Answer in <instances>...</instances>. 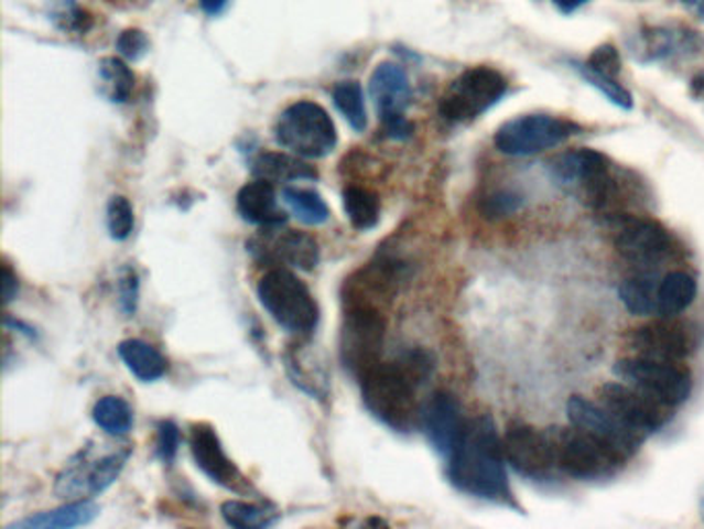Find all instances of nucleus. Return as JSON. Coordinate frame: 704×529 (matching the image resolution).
I'll return each mask as SVG.
<instances>
[{"instance_id": "obj_1", "label": "nucleus", "mask_w": 704, "mask_h": 529, "mask_svg": "<svg viewBox=\"0 0 704 529\" xmlns=\"http://www.w3.org/2000/svg\"><path fill=\"white\" fill-rule=\"evenodd\" d=\"M550 172L560 188L581 198L609 226L622 215L632 214L630 209L640 203L642 186L632 172L614 164L595 149H574L557 155Z\"/></svg>"}, {"instance_id": "obj_2", "label": "nucleus", "mask_w": 704, "mask_h": 529, "mask_svg": "<svg viewBox=\"0 0 704 529\" xmlns=\"http://www.w3.org/2000/svg\"><path fill=\"white\" fill-rule=\"evenodd\" d=\"M434 373V358L426 349H410L399 360L372 366L360 379L361 399L368 412L394 432L420 427V389Z\"/></svg>"}, {"instance_id": "obj_3", "label": "nucleus", "mask_w": 704, "mask_h": 529, "mask_svg": "<svg viewBox=\"0 0 704 529\" xmlns=\"http://www.w3.org/2000/svg\"><path fill=\"white\" fill-rule=\"evenodd\" d=\"M448 479L465 495L512 505L502 439L490 415L467 420L459 443L446 457Z\"/></svg>"}, {"instance_id": "obj_4", "label": "nucleus", "mask_w": 704, "mask_h": 529, "mask_svg": "<svg viewBox=\"0 0 704 529\" xmlns=\"http://www.w3.org/2000/svg\"><path fill=\"white\" fill-rule=\"evenodd\" d=\"M550 436L557 472L574 479L595 482L614 478L630 460V455L620 446L611 445L573 424L568 429H550Z\"/></svg>"}, {"instance_id": "obj_5", "label": "nucleus", "mask_w": 704, "mask_h": 529, "mask_svg": "<svg viewBox=\"0 0 704 529\" xmlns=\"http://www.w3.org/2000/svg\"><path fill=\"white\" fill-rule=\"evenodd\" d=\"M257 294L262 309L290 335L311 337L318 327V302L312 296L311 288L290 269H269L257 285Z\"/></svg>"}, {"instance_id": "obj_6", "label": "nucleus", "mask_w": 704, "mask_h": 529, "mask_svg": "<svg viewBox=\"0 0 704 529\" xmlns=\"http://www.w3.org/2000/svg\"><path fill=\"white\" fill-rule=\"evenodd\" d=\"M99 446L101 445L89 443L66 462L54 482V495L66 500L94 498L108 490L116 479L120 478L124 465L131 457V446L108 449L110 445H104L101 453Z\"/></svg>"}, {"instance_id": "obj_7", "label": "nucleus", "mask_w": 704, "mask_h": 529, "mask_svg": "<svg viewBox=\"0 0 704 529\" xmlns=\"http://www.w3.org/2000/svg\"><path fill=\"white\" fill-rule=\"evenodd\" d=\"M387 333L385 309L366 302H344L339 354L345 370L360 380L380 363Z\"/></svg>"}, {"instance_id": "obj_8", "label": "nucleus", "mask_w": 704, "mask_h": 529, "mask_svg": "<svg viewBox=\"0 0 704 529\" xmlns=\"http://www.w3.org/2000/svg\"><path fill=\"white\" fill-rule=\"evenodd\" d=\"M275 141L306 160H321L337 148V129L327 110L314 101H295L275 122Z\"/></svg>"}, {"instance_id": "obj_9", "label": "nucleus", "mask_w": 704, "mask_h": 529, "mask_svg": "<svg viewBox=\"0 0 704 529\" xmlns=\"http://www.w3.org/2000/svg\"><path fill=\"white\" fill-rule=\"evenodd\" d=\"M614 247L624 261L640 269H657L675 261L684 248L661 222L647 215L628 214L614 224Z\"/></svg>"}, {"instance_id": "obj_10", "label": "nucleus", "mask_w": 704, "mask_h": 529, "mask_svg": "<svg viewBox=\"0 0 704 529\" xmlns=\"http://www.w3.org/2000/svg\"><path fill=\"white\" fill-rule=\"evenodd\" d=\"M502 73L490 66H474L446 87L438 112L451 125H465L488 112L507 94Z\"/></svg>"}, {"instance_id": "obj_11", "label": "nucleus", "mask_w": 704, "mask_h": 529, "mask_svg": "<svg viewBox=\"0 0 704 529\" xmlns=\"http://www.w3.org/2000/svg\"><path fill=\"white\" fill-rule=\"evenodd\" d=\"M614 375L624 382L663 401L670 408L682 406L694 387L692 373L686 364L675 363V360H657V358H647L637 354L614 364Z\"/></svg>"}, {"instance_id": "obj_12", "label": "nucleus", "mask_w": 704, "mask_h": 529, "mask_svg": "<svg viewBox=\"0 0 704 529\" xmlns=\"http://www.w3.org/2000/svg\"><path fill=\"white\" fill-rule=\"evenodd\" d=\"M581 131V125L560 116H519L508 120L496 131L494 145L505 155L527 158L545 149L557 148Z\"/></svg>"}, {"instance_id": "obj_13", "label": "nucleus", "mask_w": 704, "mask_h": 529, "mask_svg": "<svg viewBox=\"0 0 704 529\" xmlns=\"http://www.w3.org/2000/svg\"><path fill=\"white\" fill-rule=\"evenodd\" d=\"M626 346L637 356L684 363L698 349V330L678 316H659L628 331Z\"/></svg>"}, {"instance_id": "obj_14", "label": "nucleus", "mask_w": 704, "mask_h": 529, "mask_svg": "<svg viewBox=\"0 0 704 529\" xmlns=\"http://www.w3.org/2000/svg\"><path fill=\"white\" fill-rule=\"evenodd\" d=\"M597 401L640 436L656 434L672 420V408L628 382H604L597 389Z\"/></svg>"}, {"instance_id": "obj_15", "label": "nucleus", "mask_w": 704, "mask_h": 529, "mask_svg": "<svg viewBox=\"0 0 704 529\" xmlns=\"http://www.w3.org/2000/svg\"><path fill=\"white\" fill-rule=\"evenodd\" d=\"M246 250L254 261L271 269L285 267L297 271H314L321 263V247L306 231L288 230L281 226L262 228L261 234L246 242Z\"/></svg>"}, {"instance_id": "obj_16", "label": "nucleus", "mask_w": 704, "mask_h": 529, "mask_svg": "<svg viewBox=\"0 0 704 529\" xmlns=\"http://www.w3.org/2000/svg\"><path fill=\"white\" fill-rule=\"evenodd\" d=\"M502 446L508 465L519 476L545 482L557 474L550 430H538L524 422H510L502 436Z\"/></svg>"}, {"instance_id": "obj_17", "label": "nucleus", "mask_w": 704, "mask_h": 529, "mask_svg": "<svg viewBox=\"0 0 704 529\" xmlns=\"http://www.w3.org/2000/svg\"><path fill=\"white\" fill-rule=\"evenodd\" d=\"M188 443H191L193 460L207 478L238 495L250 490V482L238 469V465L228 457L224 443L212 424H205V422L193 424Z\"/></svg>"}, {"instance_id": "obj_18", "label": "nucleus", "mask_w": 704, "mask_h": 529, "mask_svg": "<svg viewBox=\"0 0 704 529\" xmlns=\"http://www.w3.org/2000/svg\"><path fill=\"white\" fill-rule=\"evenodd\" d=\"M566 413L576 429L587 430L591 434L604 439L611 445L620 446L630 457L645 443V436L628 429L614 413L606 410L599 401H591L583 396H573L566 403Z\"/></svg>"}, {"instance_id": "obj_19", "label": "nucleus", "mask_w": 704, "mask_h": 529, "mask_svg": "<svg viewBox=\"0 0 704 529\" xmlns=\"http://www.w3.org/2000/svg\"><path fill=\"white\" fill-rule=\"evenodd\" d=\"M465 424L467 420L463 418L459 399L448 391H434L422 403L420 429L424 430L427 443L443 457L453 453Z\"/></svg>"}, {"instance_id": "obj_20", "label": "nucleus", "mask_w": 704, "mask_h": 529, "mask_svg": "<svg viewBox=\"0 0 704 529\" xmlns=\"http://www.w3.org/2000/svg\"><path fill=\"white\" fill-rule=\"evenodd\" d=\"M703 44L701 35L689 28H651L639 33V42L632 46V54L639 56L642 63H653L696 54Z\"/></svg>"}, {"instance_id": "obj_21", "label": "nucleus", "mask_w": 704, "mask_h": 529, "mask_svg": "<svg viewBox=\"0 0 704 529\" xmlns=\"http://www.w3.org/2000/svg\"><path fill=\"white\" fill-rule=\"evenodd\" d=\"M370 96L380 118L405 115L411 101L408 73L394 63H380L370 77Z\"/></svg>"}, {"instance_id": "obj_22", "label": "nucleus", "mask_w": 704, "mask_h": 529, "mask_svg": "<svg viewBox=\"0 0 704 529\" xmlns=\"http://www.w3.org/2000/svg\"><path fill=\"white\" fill-rule=\"evenodd\" d=\"M236 207L245 222L261 228L283 226L288 222V214L279 207L273 182L262 181V179L246 182L245 186L238 191Z\"/></svg>"}, {"instance_id": "obj_23", "label": "nucleus", "mask_w": 704, "mask_h": 529, "mask_svg": "<svg viewBox=\"0 0 704 529\" xmlns=\"http://www.w3.org/2000/svg\"><path fill=\"white\" fill-rule=\"evenodd\" d=\"M250 172L254 174V179H262V181L273 182V184L275 182L290 184V182L316 181L318 179V172L311 164L302 162L300 155L281 153V151L259 153L250 164Z\"/></svg>"}, {"instance_id": "obj_24", "label": "nucleus", "mask_w": 704, "mask_h": 529, "mask_svg": "<svg viewBox=\"0 0 704 529\" xmlns=\"http://www.w3.org/2000/svg\"><path fill=\"white\" fill-rule=\"evenodd\" d=\"M99 515V507L91 498L83 500H68L63 507L54 511L30 515L17 523H11L9 529H71L91 523Z\"/></svg>"}, {"instance_id": "obj_25", "label": "nucleus", "mask_w": 704, "mask_h": 529, "mask_svg": "<svg viewBox=\"0 0 704 529\" xmlns=\"http://www.w3.org/2000/svg\"><path fill=\"white\" fill-rule=\"evenodd\" d=\"M661 280L657 269H640L637 267L635 273L626 276L618 285V298L622 300L624 306L637 316H649L657 314V296H659V285Z\"/></svg>"}, {"instance_id": "obj_26", "label": "nucleus", "mask_w": 704, "mask_h": 529, "mask_svg": "<svg viewBox=\"0 0 704 529\" xmlns=\"http://www.w3.org/2000/svg\"><path fill=\"white\" fill-rule=\"evenodd\" d=\"M118 356L132 375L143 382H155L167 373V360L158 347L143 339H124L118 344Z\"/></svg>"}, {"instance_id": "obj_27", "label": "nucleus", "mask_w": 704, "mask_h": 529, "mask_svg": "<svg viewBox=\"0 0 704 529\" xmlns=\"http://www.w3.org/2000/svg\"><path fill=\"white\" fill-rule=\"evenodd\" d=\"M698 292L696 280L686 271H670L659 285L657 296V314L659 316H678L690 309Z\"/></svg>"}, {"instance_id": "obj_28", "label": "nucleus", "mask_w": 704, "mask_h": 529, "mask_svg": "<svg viewBox=\"0 0 704 529\" xmlns=\"http://www.w3.org/2000/svg\"><path fill=\"white\" fill-rule=\"evenodd\" d=\"M99 91L112 104H124L134 89V73L116 56L101 58L98 65Z\"/></svg>"}, {"instance_id": "obj_29", "label": "nucleus", "mask_w": 704, "mask_h": 529, "mask_svg": "<svg viewBox=\"0 0 704 529\" xmlns=\"http://www.w3.org/2000/svg\"><path fill=\"white\" fill-rule=\"evenodd\" d=\"M344 212L356 230H372L380 222V198L375 191L351 184L344 191Z\"/></svg>"}, {"instance_id": "obj_30", "label": "nucleus", "mask_w": 704, "mask_h": 529, "mask_svg": "<svg viewBox=\"0 0 704 529\" xmlns=\"http://www.w3.org/2000/svg\"><path fill=\"white\" fill-rule=\"evenodd\" d=\"M224 521L236 529H264L275 526L279 511L271 505L246 503V500H226L221 505Z\"/></svg>"}, {"instance_id": "obj_31", "label": "nucleus", "mask_w": 704, "mask_h": 529, "mask_svg": "<svg viewBox=\"0 0 704 529\" xmlns=\"http://www.w3.org/2000/svg\"><path fill=\"white\" fill-rule=\"evenodd\" d=\"M283 201L292 209V214L306 226H323L331 217L327 201L314 188L302 186H283Z\"/></svg>"}, {"instance_id": "obj_32", "label": "nucleus", "mask_w": 704, "mask_h": 529, "mask_svg": "<svg viewBox=\"0 0 704 529\" xmlns=\"http://www.w3.org/2000/svg\"><path fill=\"white\" fill-rule=\"evenodd\" d=\"M91 415H94V422L98 424L99 429L115 439L127 436L134 424V413H132L129 401L118 396L101 397L94 406Z\"/></svg>"}, {"instance_id": "obj_33", "label": "nucleus", "mask_w": 704, "mask_h": 529, "mask_svg": "<svg viewBox=\"0 0 704 529\" xmlns=\"http://www.w3.org/2000/svg\"><path fill=\"white\" fill-rule=\"evenodd\" d=\"M333 104L345 116L354 131H366L368 115L364 104V89L358 82H339L333 87Z\"/></svg>"}, {"instance_id": "obj_34", "label": "nucleus", "mask_w": 704, "mask_h": 529, "mask_svg": "<svg viewBox=\"0 0 704 529\" xmlns=\"http://www.w3.org/2000/svg\"><path fill=\"white\" fill-rule=\"evenodd\" d=\"M48 19L56 30L65 33L89 32L94 25V19L77 0H50Z\"/></svg>"}, {"instance_id": "obj_35", "label": "nucleus", "mask_w": 704, "mask_h": 529, "mask_svg": "<svg viewBox=\"0 0 704 529\" xmlns=\"http://www.w3.org/2000/svg\"><path fill=\"white\" fill-rule=\"evenodd\" d=\"M574 71L583 77V82L589 83L591 87H595L602 96H606L614 106L630 110L635 106L632 94L624 87L622 83H618V77H609L595 68H591L587 63H573Z\"/></svg>"}, {"instance_id": "obj_36", "label": "nucleus", "mask_w": 704, "mask_h": 529, "mask_svg": "<svg viewBox=\"0 0 704 529\" xmlns=\"http://www.w3.org/2000/svg\"><path fill=\"white\" fill-rule=\"evenodd\" d=\"M106 222H108V231L112 236V240H127L134 228V212H132L131 201L122 195H116L110 198L108 209H106Z\"/></svg>"}, {"instance_id": "obj_37", "label": "nucleus", "mask_w": 704, "mask_h": 529, "mask_svg": "<svg viewBox=\"0 0 704 529\" xmlns=\"http://www.w3.org/2000/svg\"><path fill=\"white\" fill-rule=\"evenodd\" d=\"M521 205H523V197L519 193L510 188H498L481 198V214L490 219H500L519 212Z\"/></svg>"}, {"instance_id": "obj_38", "label": "nucleus", "mask_w": 704, "mask_h": 529, "mask_svg": "<svg viewBox=\"0 0 704 529\" xmlns=\"http://www.w3.org/2000/svg\"><path fill=\"white\" fill-rule=\"evenodd\" d=\"M181 451V429L172 422V420H162L158 424V434H155V453L158 457L165 463L172 465L176 455Z\"/></svg>"}, {"instance_id": "obj_39", "label": "nucleus", "mask_w": 704, "mask_h": 529, "mask_svg": "<svg viewBox=\"0 0 704 529\" xmlns=\"http://www.w3.org/2000/svg\"><path fill=\"white\" fill-rule=\"evenodd\" d=\"M139 292H141L139 276H137L134 269L127 267L120 273V278H118V302H120V309L124 311L127 316H134V313H137Z\"/></svg>"}, {"instance_id": "obj_40", "label": "nucleus", "mask_w": 704, "mask_h": 529, "mask_svg": "<svg viewBox=\"0 0 704 529\" xmlns=\"http://www.w3.org/2000/svg\"><path fill=\"white\" fill-rule=\"evenodd\" d=\"M116 50L127 61H132V63L141 61L149 52V37L145 32H141L137 28L124 30L116 40Z\"/></svg>"}, {"instance_id": "obj_41", "label": "nucleus", "mask_w": 704, "mask_h": 529, "mask_svg": "<svg viewBox=\"0 0 704 529\" xmlns=\"http://www.w3.org/2000/svg\"><path fill=\"white\" fill-rule=\"evenodd\" d=\"M591 68L609 75V77H618L620 71H622V61H620V54L618 50L614 48L611 44H604V46H597V48L591 52L589 58L585 61Z\"/></svg>"}, {"instance_id": "obj_42", "label": "nucleus", "mask_w": 704, "mask_h": 529, "mask_svg": "<svg viewBox=\"0 0 704 529\" xmlns=\"http://www.w3.org/2000/svg\"><path fill=\"white\" fill-rule=\"evenodd\" d=\"M382 120V131L394 141H405L413 134V125L405 118V115L389 116L380 118Z\"/></svg>"}, {"instance_id": "obj_43", "label": "nucleus", "mask_w": 704, "mask_h": 529, "mask_svg": "<svg viewBox=\"0 0 704 529\" xmlns=\"http://www.w3.org/2000/svg\"><path fill=\"white\" fill-rule=\"evenodd\" d=\"M19 294V280L9 264H2V300L4 304H11Z\"/></svg>"}, {"instance_id": "obj_44", "label": "nucleus", "mask_w": 704, "mask_h": 529, "mask_svg": "<svg viewBox=\"0 0 704 529\" xmlns=\"http://www.w3.org/2000/svg\"><path fill=\"white\" fill-rule=\"evenodd\" d=\"M230 0H198L201 9L207 13V15H219L226 7H228Z\"/></svg>"}, {"instance_id": "obj_45", "label": "nucleus", "mask_w": 704, "mask_h": 529, "mask_svg": "<svg viewBox=\"0 0 704 529\" xmlns=\"http://www.w3.org/2000/svg\"><path fill=\"white\" fill-rule=\"evenodd\" d=\"M589 0H554L557 11L564 15H571L574 11H578L583 4H587Z\"/></svg>"}, {"instance_id": "obj_46", "label": "nucleus", "mask_w": 704, "mask_h": 529, "mask_svg": "<svg viewBox=\"0 0 704 529\" xmlns=\"http://www.w3.org/2000/svg\"><path fill=\"white\" fill-rule=\"evenodd\" d=\"M682 4L686 7V11H690L692 15L698 17L701 21H704V0H682Z\"/></svg>"}, {"instance_id": "obj_47", "label": "nucleus", "mask_w": 704, "mask_h": 529, "mask_svg": "<svg viewBox=\"0 0 704 529\" xmlns=\"http://www.w3.org/2000/svg\"><path fill=\"white\" fill-rule=\"evenodd\" d=\"M701 517H703V523H704V488H703V495H701Z\"/></svg>"}]
</instances>
